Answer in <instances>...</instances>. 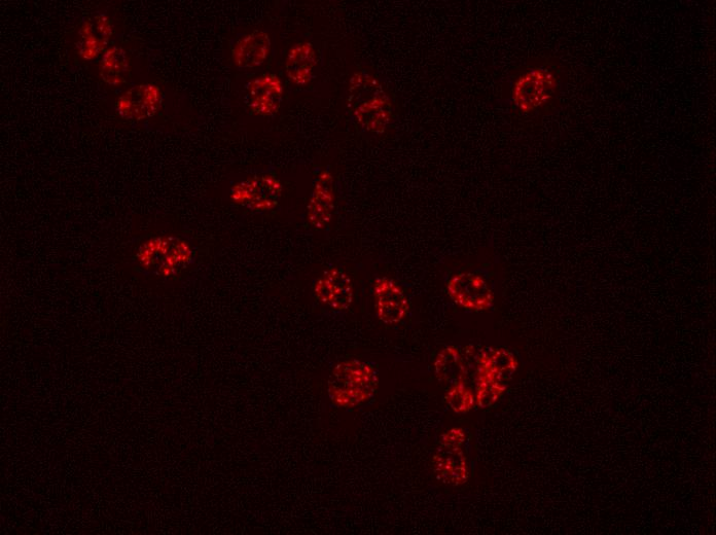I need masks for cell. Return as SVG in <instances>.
<instances>
[{"instance_id": "cell-8", "label": "cell", "mask_w": 716, "mask_h": 535, "mask_svg": "<svg viewBox=\"0 0 716 535\" xmlns=\"http://www.w3.org/2000/svg\"><path fill=\"white\" fill-rule=\"evenodd\" d=\"M283 86L275 75L256 78L247 86L246 104L258 116L275 115L282 100Z\"/></svg>"}, {"instance_id": "cell-1", "label": "cell", "mask_w": 716, "mask_h": 535, "mask_svg": "<svg viewBox=\"0 0 716 535\" xmlns=\"http://www.w3.org/2000/svg\"><path fill=\"white\" fill-rule=\"evenodd\" d=\"M566 81V71L556 60L534 63L513 79L510 101L522 115L547 112L558 104Z\"/></svg>"}, {"instance_id": "cell-3", "label": "cell", "mask_w": 716, "mask_h": 535, "mask_svg": "<svg viewBox=\"0 0 716 535\" xmlns=\"http://www.w3.org/2000/svg\"><path fill=\"white\" fill-rule=\"evenodd\" d=\"M465 433L461 428H452L440 439L433 458L434 473L443 484L460 486L467 483L470 472L465 455Z\"/></svg>"}, {"instance_id": "cell-10", "label": "cell", "mask_w": 716, "mask_h": 535, "mask_svg": "<svg viewBox=\"0 0 716 535\" xmlns=\"http://www.w3.org/2000/svg\"><path fill=\"white\" fill-rule=\"evenodd\" d=\"M334 192L332 175L321 173L315 184L308 206L309 222L317 229L325 228L332 219Z\"/></svg>"}, {"instance_id": "cell-2", "label": "cell", "mask_w": 716, "mask_h": 535, "mask_svg": "<svg viewBox=\"0 0 716 535\" xmlns=\"http://www.w3.org/2000/svg\"><path fill=\"white\" fill-rule=\"evenodd\" d=\"M378 374L366 362L351 360L338 364L329 380V396L340 408H355L372 400L378 388Z\"/></svg>"}, {"instance_id": "cell-9", "label": "cell", "mask_w": 716, "mask_h": 535, "mask_svg": "<svg viewBox=\"0 0 716 535\" xmlns=\"http://www.w3.org/2000/svg\"><path fill=\"white\" fill-rule=\"evenodd\" d=\"M281 193V185L270 176H261L247 180L232 190L233 200L252 209L271 208Z\"/></svg>"}, {"instance_id": "cell-7", "label": "cell", "mask_w": 716, "mask_h": 535, "mask_svg": "<svg viewBox=\"0 0 716 535\" xmlns=\"http://www.w3.org/2000/svg\"><path fill=\"white\" fill-rule=\"evenodd\" d=\"M378 317L386 325L401 323L408 314L409 301L400 285L388 277H379L374 284Z\"/></svg>"}, {"instance_id": "cell-4", "label": "cell", "mask_w": 716, "mask_h": 535, "mask_svg": "<svg viewBox=\"0 0 716 535\" xmlns=\"http://www.w3.org/2000/svg\"><path fill=\"white\" fill-rule=\"evenodd\" d=\"M351 87L354 115L370 131L382 130L388 122V100L377 83L368 76L357 75Z\"/></svg>"}, {"instance_id": "cell-11", "label": "cell", "mask_w": 716, "mask_h": 535, "mask_svg": "<svg viewBox=\"0 0 716 535\" xmlns=\"http://www.w3.org/2000/svg\"><path fill=\"white\" fill-rule=\"evenodd\" d=\"M176 238L177 236H156L141 243L133 257L138 271L145 275H155L171 251Z\"/></svg>"}, {"instance_id": "cell-12", "label": "cell", "mask_w": 716, "mask_h": 535, "mask_svg": "<svg viewBox=\"0 0 716 535\" xmlns=\"http://www.w3.org/2000/svg\"><path fill=\"white\" fill-rule=\"evenodd\" d=\"M271 41L266 32L256 30L244 35L233 48V57L239 67H256L264 63Z\"/></svg>"}, {"instance_id": "cell-14", "label": "cell", "mask_w": 716, "mask_h": 535, "mask_svg": "<svg viewBox=\"0 0 716 535\" xmlns=\"http://www.w3.org/2000/svg\"><path fill=\"white\" fill-rule=\"evenodd\" d=\"M435 368L437 377L451 385L465 383L468 376L463 355L454 346L447 347L440 352Z\"/></svg>"}, {"instance_id": "cell-5", "label": "cell", "mask_w": 716, "mask_h": 535, "mask_svg": "<svg viewBox=\"0 0 716 535\" xmlns=\"http://www.w3.org/2000/svg\"><path fill=\"white\" fill-rule=\"evenodd\" d=\"M447 292L454 303L471 311L486 310L492 303L486 281L475 273H458L450 278Z\"/></svg>"}, {"instance_id": "cell-15", "label": "cell", "mask_w": 716, "mask_h": 535, "mask_svg": "<svg viewBox=\"0 0 716 535\" xmlns=\"http://www.w3.org/2000/svg\"><path fill=\"white\" fill-rule=\"evenodd\" d=\"M450 408L459 414L468 413L476 404V396L467 383L451 385L445 397Z\"/></svg>"}, {"instance_id": "cell-13", "label": "cell", "mask_w": 716, "mask_h": 535, "mask_svg": "<svg viewBox=\"0 0 716 535\" xmlns=\"http://www.w3.org/2000/svg\"><path fill=\"white\" fill-rule=\"evenodd\" d=\"M317 63L314 48L309 43H300L293 47L286 60V74L296 85H306L312 80Z\"/></svg>"}, {"instance_id": "cell-6", "label": "cell", "mask_w": 716, "mask_h": 535, "mask_svg": "<svg viewBox=\"0 0 716 535\" xmlns=\"http://www.w3.org/2000/svg\"><path fill=\"white\" fill-rule=\"evenodd\" d=\"M316 299L335 311H345L353 300L352 282L340 268H330L315 282Z\"/></svg>"}]
</instances>
